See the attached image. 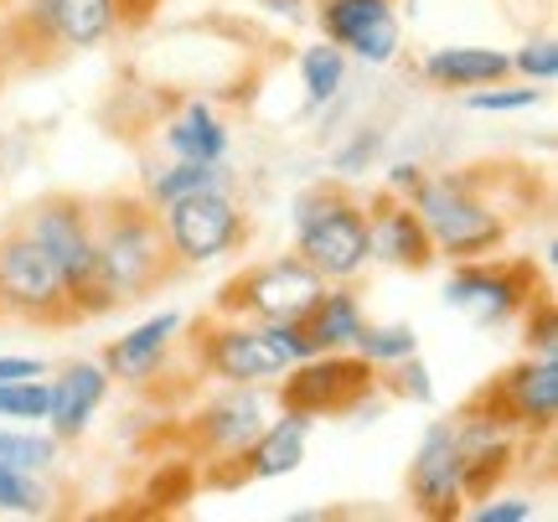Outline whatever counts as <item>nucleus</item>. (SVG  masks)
Segmentation results:
<instances>
[{"instance_id":"1","label":"nucleus","mask_w":558,"mask_h":522,"mask_svg":"<svg viewBox=\"0 0 558 522\" xmlns=\"http://www.w3.org/2000/svg\"><path fill=\"white\" fill-rule=\"evenodd\" d=\"M538 192V177L518 161H471L445 177H424L409 192L414 213L424 218L439 259H481L507 248L522 207Z\"/></svg>"},{"instance_id":"2","label":"nucleus","mask_w":558,"mask_h":522,"mask_svg":"<svg viewBox=\"0 0 558 522\" xmlns=\"http://www.w3.org/2000/svg\"><path fill=\"white\" fill-rule=\"evenodd\" d=\"M88 213H94L104 275L114 284L120 305L150 301V295H160V290H171V284L192 275L186 259L177 254L171 233H166L160 207L145 192H99V197H88Z\"/></svg>"},{"instance_id":"3","label":"nucleus","mask_w":558,"mask_h":522,"mask_svg":"<svg viewBox=\"0 0 558 522\" xmlns=\"http://www.w3.org/2000/svg\"><path fill=\"white\" fill-rule=\"evenodd\" d=\"M26 222V233L41 243V254L52 259L58 280L68 284V295L78 305L83 321H99L109 311H120L114 284L104 275L99 239H94V213L83 192H41L37 202H26L16 213Z\"/></svg>"},{"instance_id":"4","label":"nucleus","mask_w":558,"mask_h":522,"mask_svg":"<svg viewBox=\"0 0 558 522\" xmlns=\"http://www.w3.org/2000/svg\"><path fill=\"white\" fill-rule=\"evenodd\" d=\"M295 254L320 280H357L373 259L367 239V197L347 181H316L295 202Z\"/></svg>"},{"instance_id":"5","label":"nucleus","mask_w":558,"mask_h":522,"mask_svg":"<svg viewBox=\"0 0 558 522\" xmlns=\"http://www.w3.org/2000/svg\"><path fill=\"white\" fill-rule=\"evenodd\" d=\"M456 424H481L492 435H522V440H554L558 420V362L554 357H518L486 378L476 393L456 403Z\"/></svg>"},{"instance_id":"6","label":"nucleus","mask_w":558,"mask_h":522,"mask_svg":"<svg viewBox=\"0 0 558 522\" xmlns=\"http://www.w3.org/2000/svg\"><path fill=\"white\" fill-rule=\"evenodd\" d=\"M181 357H192L197 378L218 383H264V378H279L290 367V352L275 342V331L259 321H239V316H218V311H202L186 321V337H171Z\"/></svg>"},{"instance_id":"7","label":"nucleus","mask_w":558,"mask_h":522,"mask_svg":"<svg viewBox=\"0 0 558 522\" xmlns=\"http://www.w3.org/2000/svg\"><path fill=\"white\" fill-rule=\"evenodd\" d=\"M0 311H5V321L37 326V331L83 326L68 284L58 280L52 259L41 254V243L26 233L21 218L0 228Z\"/></svg>"},{"instance_id":"8","label":"nucleus","mask_w":558,"mask_h":522,"mask_svg":"<svg viewBox=\"0 0 558 522\" xmlns=\"http://www.w3.org/2000/svg\"><path fill=\"white\" fill-rule=\"evenodd\" d=\"M383 383H378V362L362 357L357 347L347 352H316V357H300L284 367L279 383V409L300 414V420H347L367 403H378Z\"/></svg>"},{"instance_id":"9","label":"nucleus","mask_w":558,"mask_h":522,"mask_svg":"<svg viewBox=\"0 0 558 522\" xmlns=\"http://www.w3.org/2000/svg\"><path fill=\"white\" fill-rule=\"evenodd\" d=\"M320 275L300 254H284V259H264V264H243L239 275H228L218 284V295L207 311L218 316H239V321H290L295 311H305V301L320 290Z\"/></svg>"},{"instance_id":"10","label":"nucleus","mask_w":558,"mask_h":522,"mask_svg":"<svg viewBox=\"0 0 558 522\" xmlns=\"http://www.w3.org/2000/svg\"><path fill=\"white\" fill-rule=\"evenodd\" d=\"M538 290H548L543 269L533 259H507V254H481V259H460L450 269L445 284V301L460 305L471 321L481 326H501L522 316V305L533 301Z\"/></svg>"},{"instance_id":"11","label":"nucleus","mask_w":558,"mask_h":522,"mask_svg":"<svg viewBox=\"0 0 558 522\" xmlns=\"http://www.w3.org/2000/svg\"><path fill=\"white\" fill-rule=\"evenodd\" d=\"M160 218H166V233L177 243V254L186 259V269L213 264V259H222V254H233V248L248 243V213L233 202L228 186H207V192L166 202Z\"/></svg>"},{"instance_id":"12","label":"nucleus","mask_w":558,"mask_h":522,"mask_svg":"<svg viewBox=\"0 0 558 522\" xmlns=\"http://www.w3.org/2000/svg\"><path fill=\"white\" fill-rule=\"evenodd\" d=\"M367 326L362 316V301L352 280H331V290L320 284L316 295L305 301V311H295L290 321H275V342L290 352V362L316 357V352H341V347L357 342V331Z\"/></svg>"},{"instance_id":"13","label":"nucleus","mask_w":558,"mask_h":522,"mask_svg":"<svg viewBox=\"0 0 558 522\" xmlns=\"http://www.w3.org/2000/svg\"><path fill=\"white\" fill-rule=\"evenodd\" d=\"M409 502H414L418 518H429V522H456L465 512L456 420H435L424 429V445H418V456L409 461Z\"/></svg>"},{"instance_id":"14","label":"nucleus","mask_w":558,"mask_h":522,"mask_svg":"<svg viewBox=\"0 0 558 522\" xmlns=\"http://www.w3.org/2000/svg\"><path fill=\"white\" fill-rule=\"evenodd\" d=\"M367 239H373V259L414 269V275L435 269V259H439V248L429 239L424 218L414 213V202L399 197L393 186L367 197Z\"/></svg>"},{"instance_id":"15","label":"nucleus","mask_w":558,"mask_h":522,"mask_svg":"<svg viewBox=\"0 0 558 522\" xmlns=\"http://www.w3.org/2000/svg\"><path fill=\"white\" fill-rule=\"evenodd\" d=\"M320 32L362 62H388L399 52V16L393 0H316Z\"/></svg>"},{"instance_id":"16","label":"nucleus","mask_w":558,"mask_h":522,"mask_svg":"<svg viewBox=\"0 0 558 522\" xmlns=\"http://www.w3.org/2000/svg\"><path fill=\"white\" fill-rule=\"evenodd\" d=\"M264 424H259V403L254 399H218L207 403L202 414L171 429L181 445H186V456L181 461H213V456H228V450H239L243 440H254Z\"/></svg>"},{"instance_id":"17","label":"nucleus","mask_w":558,"mask_h":522,"mask_svg":"<svg viewBox=\"0 0 558 522\" xmlns=\"http://www.w3.org/2000/svg\"><path fill=\"white\" fill-rule=\"evenodd\" d=\"M109 393V373L94 367V362H73L58 383H47V420H52V435L58 440H78L94 409L104 403Z\"/></svg>"},{"instance_id":"18","label":"nucleus","mask_w":558,"mask_h":522,"mask_svg":"<svg viewBox=\"0 0 558 522\" xmlns=\"http://www.w3.org/2000/svg\"><path fill=\"white\" fill-rule=\"evenodd\" d=\"M177 331H181V316L177 311H166V316L135 326L130 337H120V342L109 347V352H104V367H109L114 378L145 388V383L160 373V362H166V352H171V337H177Z\"/></svg>"},{"instance_id":"19","label":"nucleus","mask_w":558,"mask_h":522,"mask_svg":"<svg viewBox=\"0 0 558 522\" xmlns=\"http://www.w3.org/2000/svg\"><path fill=\"white\" fill-rule=\"evenodd\" d=\"M512 73V58H501L492 47H439L435 58H424V78L435 88H486Z\"/></svg>"},{"instance_id":"20","label":"nucleus","mask_w":558,"mask_h":522,"mask_svg":"<svg viewBox=\"0 0 558 522\" xmlns=\"http://www.w3.org/2000/svg\"><path fill=\"white\" fill-rule=\"evenodd\" d=\"M52 26L68 52H88L114 32V0H52Z\"/></svg>"},{"instance_id":"21","label":"nucleus","mask_w":558,"mask_h":522,"mask_svg":"<svg viewBox=\"0 0 558 522\" xmlns=\"http://www.w3.org/2000/svg\"><path fill=\"white\" fill-rule=\"evenodd\" d=\"M166 145H171V156H181V161H222V150H228V130L218 124L213 109L186 104V114L166 130Z\"/></svg>"},{"instance_id":"22","label":"nucleus","mask_w":558,"mask_h":522,"mask_svg":"<svg viewBox=\"0 0 558 522\" xmlns=\"http://www.w3.org/2000/svg\"><path fill=\"white\" fill-rule=\"evenodd\" d=\"M207 186H228L222 161H181L177 156V166L145 171V181H140V192L156 202V207H166V202H177V197H192V192H207Z\"/></svg>"},{"instance_id":"23","label":"nucleus","mask_w":558,"mask_h":522,"mask_svg":"<svg viewBox=\"0 0 558 522\" xmlns=\"http://www.w3.org/2000/svg\"><path fill=\"white\" fill-rule=\"evenodd\" d=\"M341 47L337 41H320V47H305L300 52V73H305V94H311V104H326L331 94L341 88Z\"/></svg>"},{"instance_id":"24","label":"nucleus","mask_w":558,"mask_h":522,"mask_svg":"<svg viewBox=\"0 0 558 522\" xmlns=\"http://www.w3.org/2000/svg\"><path fill=\"white\" fill-rule=\"evenodd\" d=\"M522 342H527V352L533 357H554L558 347V305H554V290H538L533 301L522 305Z\"/></svg>"},{"instance_id":"25","label":"nucleus","mask_w":558,"mask_h":522,"mask_svg":"<svg viewBox=\"0 0 558 522\" xmlns=\"http://www.w3.org/2000/svg\"><path fill=\"white\" fill-rule=\"evenodd\" d=\"M352 347H357L362 357H373L383 367V362L414 357V331H409V326H362Z\"/></svg>"},{"instance_id":"26","label":"nucleus","mask_w":558,"mask_h":522,"mask_svg":"<svg viewBox=\"0 0 558 522\" xmlns=\"http://www.w3.org/2000/svg\"><path fill=\"white\" fill-rule=\"evenodd\" d=\"M0 414L5 420H47V383L5 378L0 383Z\"/></svg>"},{"instance_id":"27","label":"nucleus","mask_w":558,"mask_h":522,"mask_svg":"<svg viewBox=\"0 0 558 522\" xmlns=\"http://www.w3.org/2000/svg\"><path fill=\"white\" fill-rule=\"evenodd\" d=\"M0 512H47V491L32 482V471L0 461Z\"/></svg>"},{"instance_id":"28","label":"nucleus","mask_w":558,"mask_h":522,"mask_svg":"<svg viewBox=\"0 0 558 522\" xmlns=\"http://www.w3.org/2000/svg\"><path fill=\"white\" fill-rule=\"evenodd\" d=\"M0 461L21 465V471H47V465L58 461V445L37 440V435H5L0 429Z\"/></svg>"},{"instance_id":"29","label":"nucleus","mask_w":558,"mask_h":522,"mask_svg":"<svg viewBox=\"0 0 558 522\" xmlns=\"http://www.w3.org/2000/svg\"><path fill=\"white\" fill-rule=\"evenodd\" d=\"M512 68H518L522 78H538V83H554L558 78V47L554 37H538V41H527L518 58H512Z\"/></svg>"},{"instance_id":"30","label":"nucleus","mask_w":558,"mask_h":522,"mask_svg":"<svg viewBox=\"0 0 558 522\" xmlns=\"http://www.w3.org/2000/svg\"><path fill=\"white\" fill-rule=\"evenodd\" d=\"M543 88H512V94H471V109H527L538 104Z\"/></svg>"},{"instance_id":"31","label":"nucleus","mask_w":558,"mask_h":522,"mask_svg":"<svg viewBox=\"0 0 558 522\" xmlns=\"http://www.w3.org/2000/svg\"><path fill=\"white\" fill-rule=\"evenodd\" d=\"M156 5L160 0H114V32H140L156 16Z\"/></svg>"},{"instance_id":"32","label":"nucleus","mask_w":558,"mask_h":522,"mask_svg":"<svg viewBox=\"0 0 558 522\" xmlns=\"http://www.w3.org/2000/svg\"><path fill=\"white\" fill-rule=\"evenodd\" d=\"M471 518L476 522H522V518H533V507L527 502H492V497H486V502L471 507Z\"/></svg>"},{"instance_id":"33","label":"nucleus","mask_w":558,"mask_h":522,"mask_svg":"<svg viewBox=\"0 0 558 522\" xmlns=\"http://www.w3.org/2000/svg\"><path fill=\"white\" fill-rule=\"evenodd\" d=\"M5 378H41V367L32 357H0V383Z\"/></svg>"},{"instance_id":"34","label":"nucleus","mask_w":558,"mask_h":522,"mask_svg":"<svg viewBox=\"0 0 558 522\" xmlns=\"http://www.w3.org/2000/svg\"><path fill=\"white\" fill-rule=\"evenodd\" d=\"M11 5H16V0H0V11H11Z\"/></svg>"},{"instance_id":"35","label":"nucleus","mask_w":558,"mask_h":522,"mask_svg":"<svg viewBox=\"0 0 558 522\" xmlns=\"http://www.w3.org/2000/svg\"><path fill=\"white\" fill-rule=\"evenodd\" d=\"M0 321H5V311H0Z\"/></svg>"}]
</instances>
